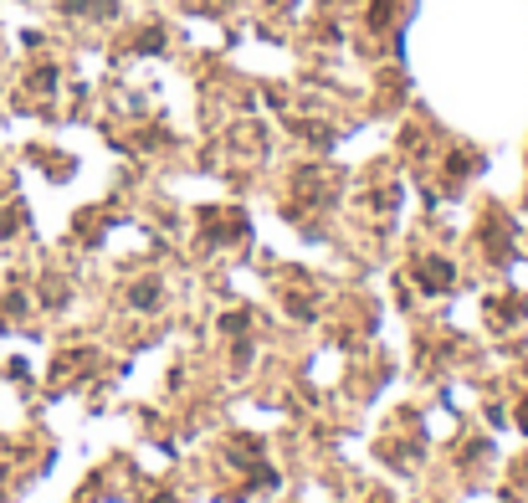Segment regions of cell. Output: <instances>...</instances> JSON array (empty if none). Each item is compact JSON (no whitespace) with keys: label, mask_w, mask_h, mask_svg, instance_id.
<instances>
[{"label":"cell","mask_w":528,"mask_h":503,"mask_svg":"<svg viewBox=\"0 0 528 503\" xmlns=\"http://www.w3.org/2000/svg\"><path fill=\"white\" fill-rule=\"evenodd\" d=\"M221 329H226V334H247V329H251V313H247V308H236V313H221Z\"/></svg>","instance_id":"7a4b0ae2"},{"label":"cell","mask_w":528,"mask_h":503,"mask_svg":"<svg viewBox=\"0 0 528 503\" xmlns=\"http://www.w3.org/2000/svg\"><path fill=\"white\" fill-rule=\"evenodd\" d=\"M421 293H446V287L457 283V272H452V262H421Z\"/></svg>","instance_id":"6da1fadb"},{"label":"cell","mask_w":528,"mask_h":503,"mask_svg":"<svg viewBox=\"0 0 528 503\" xmlns=\"http://www.w3.org/2000/svg\"><path fill=\"white\" fill-rule=\"evenodd\" d=\"M128 298H134V308H149V304H154V298H159V287L139 283V287H134V293H128Z\"/></svg>","instance_id":"3957f363"},{"label":"cell","mask_w":528,"mask_h":503,"mask_svg":"<svg viewBox=\"0 0 528 503\" xmlns=\"http://www.w3.org/2000/svg\"><path fill=\"white\" fill-rule=\"evenodd\" d=\"M518 427H524V431H528V406H518Z\"/></svg>","instance_id":"277c9868"}]
</instances>
